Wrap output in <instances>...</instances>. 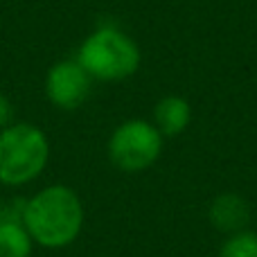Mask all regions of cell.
<instances>
[{"instance_id":"1","label":"cell","mask_w":257,"mask_h":257,"mask_svg":"<svg viewBox=\"0 0 257 257\" xmlns=\"http://www.w3.org/2000/svg\"><path fill=\"white\" fill-rule=\"evenodd\" d=\"M21 223L43 248H66L84 228V205L72 187L54 183L25 201Z\"/></svg>"},{"instance_id":"2","label":"cell","mask_w":257,"mask_h":257,"mask_svg":"<svg viewBox=\"0 0 257 257\" xmlns=\"http://www.w3.org/2000/svg\"><path fill=\"white\" fill-rule=\"evenodd\" d=\"M50 160V140L41 126L16 122L0 131V183L27 185L43 174Z\"/></svg>"},{"instance_id":"3","label":"cell","mask_w":257,"mask_h":257,"mask_svg":"<svg viewBox=\"0 0 257 257\" xmlns=\"http://www.w3.org/2000/svg\"><path fill=\"white\" fill-rule=\"evenodd\" d=\"M77 61L93 81H124L140 68V48L122 30L104 25L84 39Z\"/></svg>"},{"instance_id":"4","label":"cell","mask_w":257,"mask_h":257,"mask_svg":"<svg viewBox=\"0 0 257 257\" xmlns=\"http://www.w3.org/2000/svg\"><path fill=\"white\" fill-rule=\"evenodd\" d=\"M163 133L147 120H126L108 138V158L128 174L149 169L163 154Z\"/></svg>"},{"instance_id":"5","label":"cell","mask_w":257,"mask_h":257,"mask_svg":"<svg viewBox=\"0 0 257 257\" xmlns=\"http://www.w3.org/2000/svg\"><path fill=\"white\" fill-rule=\"evenodd\" d=\"M93 77L77 59L57 61L45 75V95L50 104L61 111H75L88 99Z\"/></svg>"},{"instance_id":"6","label":"cell","mask_w":257,"mask_h":257,"mask_svg":"<svg viewBox=\"0 0 257 257\" xmlns=\"http://www.w3.org/2000/svg\"><path fill=\"white\" fill-rule=\"evenodd\" d=\"M208 217L217 230L232 235V232L246 230L250 221V205L244 196L235 194V192H226L210 203Z\"/></svg>"},{"instance_id":"7","label":"cell","mask_w":257,"mask_h":257,"mask_svg":"<svg viewBox=\"0 0 257 257\" xmlns=\"http://www.w3.org/2000/svg\"><path fill=\"white\" fill-rule=\"evenodd\" d=\"M192 120V106L181 95H167L158 99L154 108V124L165 138L181 136Z\"/></svg>"},{"instance_id":"8","label":"cell","mask_w":257,"mask_h":257,"mask_svg":"<svg viewBox=\"0 0 257 257\" xmlns=\"http://www.w3.org/2000/svg\"><path fill=\"white\" fill-rule=\"evenodd\" d=\"M32 248L34 241L21 221L16 219L0 221V257H32Z\"/></svg>"},{"instance_id":"9","label":"cell","mask_w":257,"mask_h":257,"mask_svg":"<svg viewBox=\"0 0 257 257\" xmlns=\"http://www.w3.org/2000/svg\"><path fill=\"white\" fill-rule=\"evenodd\" d=\"M217 257H257V232L241 230L228 235Z\"/></svg>"},{"instance_id":"10","label":"cell","mask_w":257,"mask_h":257,"mask_svg":"<svg viewBox=\"0 0 257 257\" xmlns=\"http://www.w3.org/2000/svg\"><path fill=\"white\" fill-rule=\"evenodd\" d=\"M12 104H9V99L5 97V95H0V131H3L5 126L12 124Z\"/></svg>"}]
</instances>
